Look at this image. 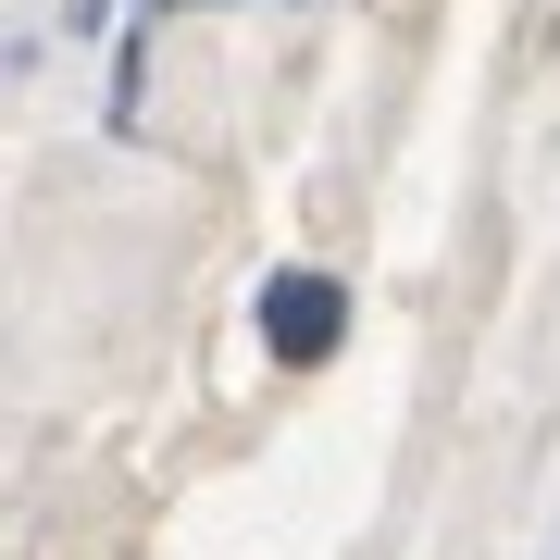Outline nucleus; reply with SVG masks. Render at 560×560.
Masks as SVG:
<instances>
[{
  "mask_svg": "<svg viewBox=\"0 0 560 560\" xmlns=\"http://www.w3.org/2000/svg\"><path fill=\"white\" fill-rule=\"evenodd\" d=\"M162 13H175V0H138V25H125V62H113V125L138 113V50H150V25H162Z\"/></svg>",
  "mask_w": 560,
  "mask_h": 560,
  "instance_id": "2",
  "label": "nucleus"
},
{
  "mask_svg": "<svg viewBox=\"0 0 560 560\" xmlns=\"http://www.w3.org/2000/svg\"><path fill=\"white\" fill-rule=\"evenodd\" d=\"M337 337H349V287L337 275H275L261 287V349L275 361H337Z\"/></svg>",
  "mask_w": 560,
  "mask_h": 560,
  "instance_id": "1",
  "label": "nucleus"
},
{
  "mask_svg": "<svg viewBox=\"0 0 560 560\" xmlns=\"http://www.w3.org/2000/svg\"><path fill=\"white\" fill-rule=\"evenodd\" d=\"M101 13H113V0H75V25H101Z\"/></svg>",
  "mask_w": 560,
  "mask_h": 560,
  "instance_id": "3",
  "label": "nucleus"
}]
</instances>
